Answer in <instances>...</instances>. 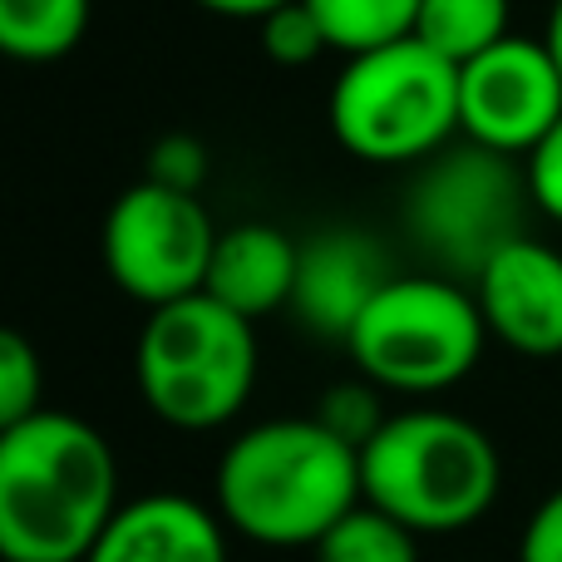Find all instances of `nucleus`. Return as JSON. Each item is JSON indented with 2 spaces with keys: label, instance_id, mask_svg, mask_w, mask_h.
I'll list each match as a JSON object with an SVG mask.
<instances>
[{
  "label": "nucleus",
  "instance_id": "nucleus-23",
  "mask_svg": "<svg viewBox=\"0 0 562 562\" xmlns=\"http://www.w3.org/2000/svg\"><path fill=\"white\" fill-rule=\"evenodd\" d=\"M518 562H562V488H553L528 514L524 538H518Z\"/></svg>",
  "mask_w": 562,
  "mask_h": 562
},
{
  "label": "nucleus",
  "instance_id": "nucleus-19",
  "mask_svg": "<svg viewBox=\"0 0 562 562\" xmlns=\"http://www.w3.org/2000/svg\"><path fill=\"white\" fill-rule=\"evenodd\" d=\"M316 419H321V425H326L336 439H346L350 449H366L370 439L380 435V425L390 419V409H385V390L370 385L366 375H356V380H336V385H330L326 395H321Z\"/></svg>",
  "mask_w": 562,
  "mask_h": 562
},
{
  "label": "nucleus",
  "instance_id": "nucleus-10",
  "mask_svg": "<svg viewBox=\"0 0 562 562\" xmlns=\"http://www.w3.org/2000/svg\"><path fill=\"white\" fill-rule=\"evenodd\" d=\"M474 301L494 340L528 360L562 356V252L538 237H514L504 252L484 262Z\"/></svg>",
  "mask_w": 562,
  "mask_h": 562
},
{
  "label": "nucleus",
  "instance_id": "nucleus-6",
  "mask_svg": "<svg viewBox=\"0 0 562 562\" xmlns=\"http://www.w3.org/2000/svg\"><path fill=\"white\" fill-rule=\"evenodd\" d=\"M488 326L469 281L395 272L346 336V356L385 395H445L474 375Z\"/></svg>",
  "mask_w": 562,
  "mask_h": 562
},
{
  "label": "nucleus",
  "instance_id": "nucleus-13",
  "mask_svg": "<svg viewBox=\"0 0 562 562\" xmlns=\"http://www.w3.org/2000/svg\"><path fill=\"white\" fill-rule=\"evenodd\" d=\"M301 262V237L281 233L277 223H233L217 233L203 291L233 306L237 316L262 321L291 306Z\"/></svg>",
  "mask_w": 562,
  "mask_h": 562
},
{
  "label": "nucleus",
  "instance_id": "nucleus-24",
  "mask_svg": "<svg viewBox=\"0 0 562 562\" xmlns=\"http://www.w3.org/2000/svg\"><path fill=\"white\" fill-rule=\"evenodd\" d=\"M198 10H207V15H223V20H267L272 10L291 5V0H193Z\"/></svg>",
  "mask_w": 562,
  "mask_h": 562
},
{
  "label": "nucleus",
  "instance_id": "nucleus-14",
  "mask_svg": "<svg viewBox=\"0 0 562 562\" xmlns=\"http://www.w3.org/2000/svg\"><path fill=\"white\" fill-rule=\"evenodd\" d=\"M94 0H0V55L15 65H55L75 55Z\"/></svg>",
  "mask_w": 562,
  "mask_h": 562
},
{
  "label": "nucleus",
  "instance_id": "nucleus-7",
  "mask_svg": "<svg viewBox=\"0 0 562 562\" xmlns=\"http://www.w3.org/2000/svg\"><path fill=\"white\" fill-rule=\"evenodd\" d=\"M524 158L454 138L415 168L405 188V237L439 277L474 281L494 252L528 233Z\"/></svg>",
  "mask_w": 562,
  "mask_h": 562
},
{
  "label": "nucleus",
  "instance_id": "nucleus-20",
  "mask_svg": "<svg viewBox=\"0 0 562 562\" xmlns=\"http://www.w3.org/2000/svg\"><path fill=\"white\" fill-rule=\"evenodd\" d=\"M257 40H262V55L281 69H306L321 55H330V40L321 30V20L311 15L306 0H291L267 20H257Z\"/></svg>",
  "mask_w": 562,
  "mask_h": 562
},
{
  "label": "nucleus",
  "instance_id": "nucleus-18",
  "mask_svg": "<svg viewBox=\"0 0 562 562\" xmlns=\"http://www.w3.org/2000/svg\"><path fill=\"white\" fill-rule=\"evenodd\" d=\"M45 409V366L25 330L0 321V435Z\"/></svg>",
  "mask_w": 562,
  "mask_h": 562
},
{
  "label": "nucleus",
  "instance_id": "nucleus-25",
  "mask_svg": "<svg viewBox=\"0 0 562 562\" xmlns=\"http://www.w3.org/2000/svg\"><path fill=\"white\" fill-rule=\"evenodd\" d=\"M543 45H548V55H553V59H558V69H562V0H553V10H548Z\"/></svg>",
  "mask_w": 562,
  "mask_h": 562
},
{
  "label": "nucleus",
  "instance_id": "nucleus-3",
  "mask_svg": "<svg viewBox=\"0 0 562 562\" xmlns=\"http://www.w3.org/2000/svg\"><path fill=\"white\" fill-rule=\"evenodd\" d=\"M360 488L366 504L409 533L445 538L488 518L504 488V459L488 429L454 409H395L360 449Z\"/></svg>",
  "mask_w": 562,
  "mask_h": 562
},
{
  "label": "nucleus",
  "instance_id": "nucleus-15",
  "mask_svg": "<svg viewBox=\"0 0 562 562\" xmlns=\"http://www.w3.org/2000/svg\"><path fill=\"white\" fill-rule=\"evenodd\" d=\"M508 30V0H419L415 40L445 55L449 65H469L494 49Z\"/></svg>",
  "mask_w": 562,
  "mask_h": 562
},
{
  "label": "nucleus",
  "instance_id": "nucleus-8",
  "mask_svg": "<svg viewBox=\"0 0 562 562\" xmlns=\"http://www.w3.org/2000/svg\"><path fill=\"white\" fill-rule=\"evenodd\" d=\"M213 247L217 227L198 193H178L154 178L124 188L109 203L104 233H99L109 281L148 311L203 291Z\"/></svg>",
  "mask_w": 562,
  "mask_h": 562
},
{
  "label": "nucleus",
  "instance_id": "nucleus-9",
  "mask_svg": "<svg viewBox=\"0 0 562 562\" xmlns=\"http://www.w3.org/2000/svg\"><path fill=\"white\" fill-rule=\"evenodd\" d=\"M562 119V69L543 40L504 35L459 65V138L528 158Z\"/></svg>",
  "mask_w": 562,
  "mask_h": 562
},
{
  "label": "nucleus",
  "instance_id": "nucleus-22",
  "mask_svg": "<svg viewBox=\"0 0 562 562\" xmlns=\"http://www.w3.org/2000/svg\"><path fill=\"white\" fill-rule=\"evenodd\" d=\"M524 178H528V198L543 217L562 223V119L548 128V138L524 158Z\"/></svg>",
  "mask_w": 562,
  "mask_h": 562
},
{
  "label": "nucleus",
  "instance_id": "nucleus-11",
  "mask_svg": "<svg viewBox=\"0 0 562 562\" xmlns=\"http://www.w3.org/2000/svg\"><path fill=\"white\" fill-rule=\"evenodd\" d=\"M395 277L390 252L366 227H321L301 237L296 286H291V316L321 340H340L356 330L366 306Z\"/></svg>",
  "mask_w": 562,
  "mask_h": 562
},
{
  "label": "nucleus",
  "instance_id": "nucleus-2",
  "mask_svg": "<svg viewBox=\"0 0 562 562\" xmlns=\"http://www.w3.org/2000/svg\"><path fill=\"white\" fill-rule=\"evenodd\" d=\"M360 498V449L336 439L316 415L243 429L213 469V508L237 538L262 548H316Z\"/></svg>",
  "mask_w": 562,
  "mask_h": 562
},
{
  "label": "nucleus",
  "instance_id": "nucleus-17",
  "mask_svg": "<svg viewBox=\"0 0 562 562\" xmlns=\"http://www.w3.org/2000/svg\"><path fill=\"white\" fill-rule=\"evenodd\" d=\"M311 558L316 562H419V533H409L400 518L380 514L375 504L360 498L336 528L321 533Z\"/></svg>",
  "mask_w": 562,
  "mask_h": 562
},
{
  "label": "nucleus",
  "instance_id": "nucleus-12",
  "mask_svg": "<svg viewBox=\"0 0 562 562\" xmlns=\"http://www.w3.org/2000/svg\"><path fill=\"white\" fill-rule=\"evenodd\" d=\"M227 533L213 504L188 494H144L128 498L85 562H233Z\"/></svg>",
  "mask_w": 562,
  "mask_h": 562
},
{
  "label": "nucleus",
  "instance_id": "nucleus-21",
  "mask_svg": "<svg viewBox=\"0 0 562 562\" xmlns=\"http://www.w3.org/2000/svg\"><path fill=\"white\" fill-rule=\"evenodd\" d=\"M144 178L164 188H178V193H198L207 178V148L203 138L193 134H164L154 148H148V168Z\"/></svg>",
  "mask_w": 562,
  "mask_h": 562
},
{
  "label": "nucleus",
  "instance_id": "nucleus-4",
  "mask_svg": "<svg viewBox=\"0 0 562 562\" xmlns=\"http://www.w3.org/2000/svg\"><path fill=\"white\" fill-rule=\"evenodd\" d=\"M257 321L237 316L207 291L154 306L134 346L144 405L168 429L213 435L247 409L257 390Z\"/></svg>",
  "mask_w": 562,
  "mask_h": 562
},
{
  "label": "nucleus",
  "instance_id": "nucleus-5",
  "mask_svg": "<svg viewBox=\"0 0 562 562\" xmlns=\"http://www.w3.org/2000/svg\"><path fill=\"white\" fill-rule=\"evenodd\" d=\"M326 124L360 164L419 168L459 138V65L415 35L346 55L330 79Z\"/></svg>",
  "mask_w": 562,
  "mask_h": 562
},
{
  "label": "nucleus",
  "instance_id": "nucleus-1",
  "mask_svg": "<svg viewBox=\"0 0 562 562\" xmlns=\"http://www.w3.org/2000/svg\"><path fill=\"white\" fill-rule=\"evenodd\" d=\"M119 508V454L89 419L40 409L0 435V562H85Z\"/></svg>",
  "mask_w": 562,
  "mask_h": 562
},
{
  "label": "nucleus",
  "instance_id": "nucleus-16",
  "mask_svg": "<svg viewBox=\"0 0 562 562\" xmlns=\"http://www.w3.org/2000/svg\"><path fill=\"white\" fill-rule=\"evenodd\" d=\"M340 59L415 35L419 0H306Z\"/></svg>",
  "mask_w": 562,
  "mask_h": 562
}]
</instances>
